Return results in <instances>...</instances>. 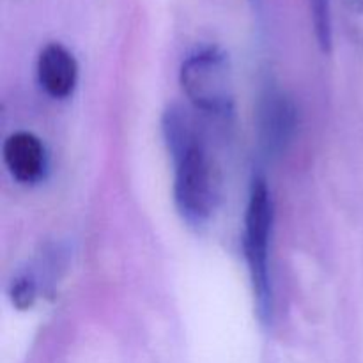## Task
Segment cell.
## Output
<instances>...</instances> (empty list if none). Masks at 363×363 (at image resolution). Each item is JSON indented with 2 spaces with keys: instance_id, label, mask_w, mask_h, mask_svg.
<instances>
[{
  "instance_id": "cell-1",
  "label": "cell",
  "mask_w": 363,
  "mask_h": 363,
  "mask_svg": "<svg viewBox=\"0 0 363 363\" xmlns=\"http://www.w3.org/2000/svg\"><path fill=\"white\" fill-rule=\"evenodd\" d=\"M163 133L174 163V202L184 222L202 227L213 218L222 199V177L204 138L190 116L170 108Z\"/></svg>"
},
{
  "instance_id": "cell-2",
  "label": "cell",
  "mask_w": 363,
  "mask_h": 363,
  "mask_svg": "<svg viewBox=\"0 0 363 363\" xmlns=\"http://www.w3.org/2000/svg\"><path fill=\"white\" fill-rule=\"evenodd\" d=\"M273 233V201L269 188L262 177H255L248 195L247 211H245L243 248L245 259L250 273L252 291H254L255 307L259 319L264 325L273 321L272 268H269V247Z\"/></svg>"
},
{
  "instance_id": "cell-3",
  "label": "cell",
  "mask_w": 363,
  "mask_h": 363,
  "mask_svg": "<svg viewBox=\"0 0 363 363\" xmlns=\"http://www.w3.org/2000/svg\"><path fill=\"white\" fill-rule=\"evenodd\" d=\"M181 87L197 110L227 116L233 110L234 91L229 57L216 46L190 53L179 71Z\"/></svg>"
},
{
  "instance_id": "cell-4",
  "label": "cell",
  "mask_w": 363,
  "mask_h": 363,
  "mask_svg": "<svg viewBox=\"0 0 363 363\" xmlns=\"http://www.w3.org/2000/svg\"><path fill=\"white\" fill-rule=\"evenodd\" d=\"M35 67L46 94L55 99H66L73 94L78 82V62L66 46L57 41L43 46Z\"/></svg>"
},
{
  "instance_id": "cell-5",
  "label": "cell",
  "mask_w": 363,
  "mask_h": 363,
  "mask_svg": "<svg viewBox=\"0 0 363 363\" xmlns=\"http://www.w3.org/2000/svg\"><path fill=\"white\" fill-rule=\"evenodd\" d=\"M2 158L11 176L20 183H35L46 169V149L30 131H16L6 138Z\"/></svg>"
},
{
  "instance_id": "cell-6",
  "label": "cell",
  "mask_w": 363,
  "mask_h": 363,
  "mask_svg": "<svg viewBox=\"0 0 363 363\" xmlns=\"http://www.w3.org/2000/svg\"><path fill=\"white\" fill-rule=\"evenodd\" d=\"M294 110L282 94L269 92L266 105L262 106V131L269 151H280L289 140L294 124Z\"/></svg>"
},
{
  "instance_id": "cell-7",
  "label": "cell",
  "mask_w": 363,
  "mask_h": 363,
  "mask_svg": "<svg viewBox=\"0 0 363 363\" xmlns=\"http://www.w3.org/2000/svg\"><path fill=\"white\" fill-rule=\"evenodd\" d=\"M312 21H314L315 39L319 48L325 53L332 52L333 27H332V7L330 0H311Z\"/></svg>"
},
{
  "instance_id": "cell-8",
  "label": "cell",
  "mask_w": 363,
  "mask_h": 363,
  "mask_svg": "<svg viewBox=\"0 0 363 363\" xmlns=\"http://www.w3.org/2000/svg\"><path fill=\"white\" fill-rule=\"evenodd\" d=\"M35 298V284L27 275L18 277L11 286V300L18 308L30 307Z\"/></svg>"
},
{
  "instance_id": "cell-9",
  "label": "cell",
  "mask_w": 363,
  "mask_h": 363,
  "mask_svg": "<svg viewBox=\"0 0 363 363\" xmlns=\"http://www.w3.org/2000/svg\"><path fill=\"white\" fill-rule=\"evenodd\" d=\"M347 6V9L353 11L357 14H363V0H344Z\"/></svg>"
}]
</instances>
